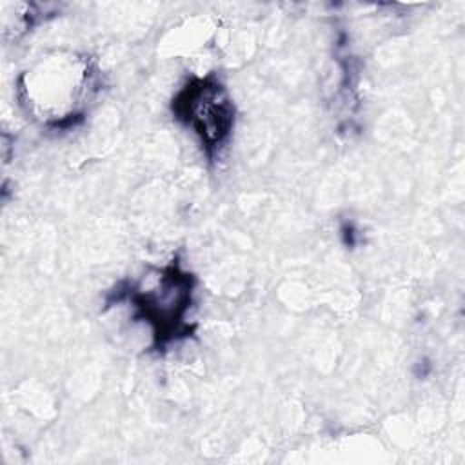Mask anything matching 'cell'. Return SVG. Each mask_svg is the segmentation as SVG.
I'll return each instance as SVG.
<instances>
[{
  "label": "cell",
  "mask_w": 465,
  "mask_h": 465,
  "mask_svg": "<svg viewBox=\"0 0 465 465\" xmlns=\"http://www.w3.org/2000/svg\"><path fill=\"white\" fill-rule=\"evenodd\" d=\"M100 91V73L87 54L42 56L18 76L20 104L49 129L74 127Z\"/></svg>",
  "instance_id": "cell-1"
},
{
  "label": "cell",
  "mask_w": 465,
  "mask_h": 465,
  "mask_svg": "<svg viewBox=\"0 0 465 465\" xmlns=\"http://www.w3.org/2000/svg\"><path fill=\"white\" fill-rule=\"evenodd\" d=\"M171 113L198 138L209 160H216L229 145L236 107L218 76H191L173 96Z\"/></svg>",
  "instance_id": "cell-3"
},
{
  "label": "cell",
  "mask_w": 465,
  "mask_h": 465,
  "mask_svg": "<svg viewBox=\"0 0 465 465\" xmlns=\"http://www.w3.org/2000/svg\"><path fill=\"white\" fill-rule=\"evenodd\" d=\"M194 276L178 258L153 269L149 276L116 291V302L133 307V318L149 325L156 351L193 334L191 309L194 305Z\"/></svg>",
  "instance_id": "cell-2"
}]
</instances>
